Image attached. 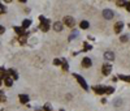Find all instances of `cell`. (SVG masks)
<instances>
[{
	"label": "cell",
	"mask_w": 130,
	"mask_h": 111,
	"mask_svg": "<svg viewBox=\"0 0 130 111\" xmlns=\"http://www.w3.org/2000/svg\"><path fill=\"white\" fill-rule=\"evenodd\" d=\"M73 77L76 78V80L78 81V84H80V85L83 88V90H89V85H87L86 80H85V78H83L81 75H78V73H73Z\"/></svg>",
	"instance_id": "obj_2"
},
{
	"label": "cell",
	"mask_w": 130,
	"mask_h": 111,
	"mask_svg": "<svg viewBox=\"0 0 130 111\" xmlns=\"http://www.w3.org/2000/svg\"><path fill=\"white\" fill-rule=\"evenodd\" d=\"M8 76H11L12 77V80L15 81V80H18V73L15 71V69H8Z\"/></svg>",
	"instance_id": "obj_10"
},
{
	"label": "cell",
	"mask_w": 130,
	"mask_h": 111,
	"mask_svg": "<svg viewBox=\"0 0 130 111\" xmlns=\"http://www.w3.org/2000/svg\"><path fill=\"white\" fill-rule=\"evenodd\" d=\"M117 78H120V80L122 81H126V82H130V76H125V75H118Z\"/></svg>",
	"instance_id": "obj_19"
},
{
	"label": "cell",
	"mask_w": 130,
	"mask_h": 111,
	"mask_svg": "<svg viewBox=\"0 0 130 111\" xmlns=\"http://www.w3.org/2000/svg\"><path fill=\"white\" fill-rule=\"evenodd\" d=\"M63 24L64 25H66L68 27H74V25H76V20L72 17V16H66V17H64V20H63Z\"/></svg>",
	"instance_id": "obj_3"
},
{
	"label": "cell",
	"mask_w": 130,
	"mask_h": 111,
	"mask_svg": "<svg viewBox=\"0 0 130 111\" xmlns=\"http://www.w3.org/2000/svg\"><path fill=\"white\" fill-rule=\"evenodd\" d=\"M15 30H16V33L20 35V38L21 37H27L29 35V33H26V31L22 29V27H20V26H15Z\"/></svg>",
	"instance_id": "obj_8"
},
{
	"label": "cell",
	"mask_w": 130,
	"mask_h": 111,
	"mask_svg": "<svg viewBox=\"0 0 130 111\" xmlns=\"http://www.w3.org/2000/svg\"><path fill=\"white\" fill-rule=\"evenodd\" d=\"M103 17L105 18V20H111V18L114 17V12L112 11V9H104L103 11Z\"/></svg>",
	"instance_id": "obj_4"
},
{
	"label": "cell",
	"mask_w": 130,
	"mask_h": 111,
	"mask_svg": "<svg viewBox=\"0 0 130 111\" xmlns=\"http://www.w3.org/2000/svg\"><path fill=\"white\" fill-rule=\"evenodd\" d=\"M83 47H85V48H83V50H85V51H90V50H91V46L89 44V43H83Z\"/></svg>",
	"instance_id": "obj_23"
},
{
	"label": "cell",
	"mask_w": 130,
	"mask_h": 111,
	"mask_svg": "<svg viewBox=\"0 0 130 111\" xmlns=\"http://www.w3.org/2000/svg\"><path fill=\"white\" fill-rule=\"evenodd\" d=\"M43 111H51V105L49 103H46L44 107H43Z\"/></svg>",
	"instance_id": "obj_25"
},
{
	"label": "cell",
	"mask_w": 130,
	"mask_h": 111,
	"mask_svg": "<svg viewBox=\"0 0 130 111\" xmlns=\"http://www.w3.org/2000/svg\"><path fill=\"white\" fill-rule=\"evenodd\" d=\"M92 90H94L96 94L101 95V94H104V93H105L107 88H105V86H94V88H92Z\"/></svg>",
	"instance_id": "obj_7"
},
{
	"label": "cell",
	"mask_w": 130,
	"mask_h": 111,
	"mask_svg": "<svg viewBox=\"0 0 130 111\" xmlns=\"http://www.w3.org/2000/svg\"><path fill=\"white\" fill-rule=\"evenodd\" d=\"M116 105H117V106H120V105H121V99H117V102H116Z\"/></svg>",
	"instance_id": "obj_29"
},
{
	"label": "cell",
	"mask_w": 130,
	"mask_h": 111,
	"mask_svg": "<svg viewBox=\"0 0 130 111\" xmlns=\"http://www.w3.org/2000/svg\"><path fill=\"white\" fill-rule=\"evenodd\" d=\"M53 64H55V66H61V59H55Z\"/></svg>",
	"instance_id": "obj_26"
},
{
	"label": "cell",
	"mask_w": 130,
	"mask_h": 111,
	"mask_svg": "<svg viewBox=\"0 0 130 111\" xmlns=\"http://www.w3.org/2000/svg\"><path fill=\"white\" fill-rule=\"evenodd\" d=\"M53 29L56 31H61L63 30V22H60V21L55 22V24H53Z\"/></svg>",
	"instance_id": "obj_14"
},
{
	"label": "cell",
	"mask_w": 130,
	"mask_h": 111,
	"mask_svg": "<svg viewBox=\"0 0 130 111\" xmlns=\"http://www.w3.org/2000/svg\"><path fill=\"white\" fill-rule=\"evenodd\" d=\"M61 68L64 69V71H68L69 69V64H68V60L66 59H61Z\"/></svg>",
	"instance_id": "obj_15"
},
{
	"label": "cell",
	"mask_w": 130,
	"mask_h": 111,
	"mask_svg": "<svg viewBox=\"0 0 130 111\" xmlns=\"http://www.w3.org/2000/svg\"><path fill=\"white\" fill-rule=\"evenodd\" d=\"M31 25V20H24V22H22V29H27V27H29Z\"/></svg>",
	"instance_id": "obj_17"
},
{
	"label": "cell",
	"mask_w": 130,
	"mask_h": 111,
	"mask_svg": "<svg viewBox=\"0 0 130 111\" xmlns=\"http://www.w3.org/2000/svg\"><path fill=\"white\" fill-rule=\"evenodd\" d=\"M4 84H5L8 88H11V86L13 85V80H12V77L7 75L5 77H4Z\"/></svg>",
	"instance_id": "obj_12"
},
{
	"label": "cell",
	"mask_w": 130,
	"mask_h": 111,
	"mask_svg": "<svg viewBox=\"0 0 130 111\" xmlns=\"http://www.w3.org/2000/svg\"><path fill=\"white\" fill-rule=\"evenodd\" d=\"M114 54L113 52H111V51H107V52H104V59H107V60H109V62H112V60H114Z\"/></svg>",
	"instance_id": "obj_11"
},
{
	"label": "cell",
	"mask_w": 130,
	"mask_h": 111,
	"mask_svg": "<svg viewBox=\"0 0 130 111\" xmlns=\"http://www.w3.org/2000/svg\"><path fill=\"white\" fill-rule=\"evenodd\" d=\"M124 29V22L121 21H118V22H116L114 24V33H121V30Z\"/></svg>",
	"instance_id": "obj_9"
},
{
	"label": "cell",
	"mask_w": 130,
	"mask_h": 111,
	"mask_svg": "<svg viewBox=\"0 0 130 111\" xmlns=\"http://www.w3.org/2000/svg\"><path fill=\"white\" fill-rule=\"evenodd\" d=\"M81 64H82L83 68H90V67L92 66V60H91L90 58H83L82 62H81Z\"/></svg>",
	"instance_id": "obj_6"
},
{
	"label": "cell",
	"mask_w": 130,
	"mask_h": 111,
	"mask_svg": "<svg viewBox=\"0 0 130 111\" xmlns=\"http://www.w3.org/2000/svg\"><path fill=\"white\" fill-rule=\"evenodd\" d=\"M18 99H20V102H21V103L26 105L27 102H29V95H26V94H20Z\"/></svg>",
	"instance_id": "obj_13"
},
{
	"label": "cell",
	"mask_w": 130,
	"mask_h": 111,
	"mask_svg": "<svg viewBox=\"0 0 130 111\" xmlns=\"http://www.w3.org/2000/svg\"><path fill=\"white\" fill-rule=\"evenodd\" d=\"M113 91H114L113 88H112V86H108V88H107V90H105V93H107V94H112Z\"/></svg>",
	"instance_id": "obj_21"
},
{
	"label": "cell",
	"mask_w": 130,
	"mask_h": 111,
	"mask_svg": "<svg viewBox=\"0 0 130 111\" xmlns=\"http://www.w3.org/2000/svg\"><path fill=\"white\" fill-rule=\"evenodd\" d=\"M126 3L128 1H116V5H118V7H126Z\"/></svg>",
	"instance_id": "obj_24"
},
{
	"label": "cell",
	"mask_w": 130,
	"mask_h": 111,
	"mask_svg": "<svg viewBox=\"0 0 130 111\" xmlns=\"http://www.w3.org/2000/svg\"><path fill=\"white\" fill-rule=\"evenodd\" d=\"M78 30H73L72 33H70V35H69V41H73V39H76V37H78Z\"/></svg>",
	"instance_id": "obj_18"
},
{
	"label": "cell",
	"mask_w": 130,
	"mask_h": 111,
	"mask_svg": "<svg viewBox=\"0 0 130 111\" xmlns=\"http://www.w3.org/2000/svg\"><path fill=\"white\" fill-rule=\"evenodd\" d=\"M0 102H7V97L1 90H0Z\"/></svg>",
	"instance_id": "obj_20"
},
{
	"label": "cell",
	"mask_w": 130,
	"mask_h": 111,
	"mask_svg": "<svg viewBox=\"0 0 130 111\" xmlns=\"http://www.w3.org/2000/svg\"><path fill=\"white\" fill-rule=\"evenodd\" d=\"M111 72H112V66H111V64H104V66L101 67V73H103L104 76H108Z\"/></svg>",
	"instance_id": "obj_5"
},
{
	"label": "cell",
	"mask_w": 130,
	"mask_h": 111,
	"mask_svg": "<svg viewBox=\"0 0 130 111\" xmlns=\"http://www.w3.org/2000/svg\"><path fill=\"white\" fill-rule=\"evenodd\" d=\"M126 11H129V12H130V1H128V3H126Z\"/></svg>",
	"instance_id": "obj_28"
},
{
	"label": "cell",
	"mask_w": 130,
	"mask_h": 111,
	"mask_svg": "<svg viewBox=\"0 0 130 111\" xmlns=\"http://www.w3.org/2000/svg\"><path fill=\"white\" fill-rule=\"evenodd\" d=\"M39 20H40L39 29H40L42 31H48V30H49V24H51V21L47 20L44 16H39Z\"/></svg>",
	"instance_id": "obj_1"
},
{
	"label": "cell",
	"mask_w": 130,
	"mask_h": 111,
	"mask_svg": "<svg viewBox=\"0 0 130 111\" xmlns=\"http://www.w3.org/2000/svg\"><path fill=\"white\" fill-rule=\"evenodd\" d=\"M4 31H5V27H4L3 25H0V34H3Z\"/></svg>",
	"instance_id": "obj_27"
},
{
	"label": "cell",
	"mask_w": 130,
	"mask_h": 111,
	"mask_svg": "<svg viewBox=\"0 0 130 111\" xmlns=\"http://www.w3.org/2000/svg\"><path fill=\"white\" fill-rule=\"evenodd\" d=\"M59 111H64V110H59Z\"/></svg>",
	"instance_id": "obj_30"
},
{
	"label": "cell",
	"mask_w": 130,
	"mask_h": 111,
	"mask_svg": "<svg viewBox=\"0 0 130 111\" xmlns=\"http://www.w3.org/2000/svg\"><path fill=\"white\" fill-rule=\"evenodd\" d=\"M120 41H121V42H128L129 37L128 35H121V37H120Z\"/></svg>",
	"instance_id": "obj_22"
},
{
	"label": "cell",
	"mask_w": 130,
	"mask_h": 111,
	"mask_svg": "<svg viewBox=\"0 0 130 111\" xmlns=\"http://www.w3.org/2000/svg\"><path fill=\"white\" fill-rule=\"evenodd\" d=\"M80 26H81V29H83V30H86V29H89V26H90V24L87 21H81V24H80Z\"/></svg>",
	"instance_id": "obj_16"
}]
</instances>
